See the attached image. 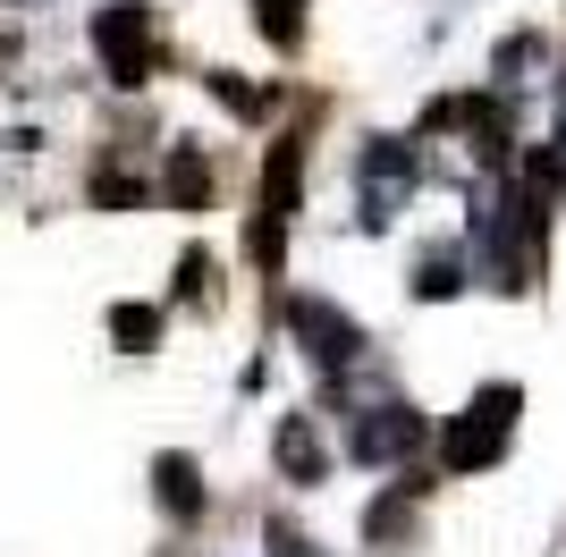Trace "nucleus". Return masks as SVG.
Returning <instances> with one entry per match:
<instances>
[{"mask_svg": "<svg viewBox=\"0 0 566 557\" xmlns=\"http://www.w3.org/2000/svg\"><path fill=\"white\" fill-rule=\"evenodd\" d=\"M516 406H524L516 380H491V389H473L465 422H457L449 440H440V464H449V473H473V464H491L499 448H507V422H516Z\"/></svg>", "mask_w": 566, "mask_h": 557, "instance_id": "f257e3e1", "label": "nucleus"}, {"mask_svg": "<svg viewBox=\"0 0 566 557\" xmlns=\"http://www.w3.org/2000/svg\"><path fill=\"white\" fill-rule=\"evenodd\" d=\"M94 51H102V69H111V85H144L153 60H161L153 9H144V0H111V9L94 18Z\"/></svg>", "mask_w": 566, "mask_h": 557, "instance_id": "f03ea898", "label": "nucleus"}, {"mask_svg": "<svg viewBox=\"0 0 566 557\" xmlns=\"http://www.w3.org/2000/svg\"><path fill=\"white\" fill-rule=\"evenodd\" d=\"M287 329L305 338V355H313L322 371H338V364H355V355H364V329H355L338 304H322V296H296V304H287Z\"/></svg>", "mask_w": 566, "mask_h": 557, "instance_id": "7ed1b4c3", "label": "nucleus"}, {"mask_svg": "<svg viewBox=\"0 0 566 557\" xmlns=\"http://www.w3.org/2000/svg\"><path fill=\"white\" fill-rule=\"evenodd\" d=\"M406 448H423V414H415V406H373V414L347 422L355 464H389V456H406Z\"/></svg>", "mask_w": 566, "mask_h": 557, "instance_id": "20e7f679", "label": "nucleus"}, {"mask_svg": "<svg viewBox=\"0 0 566 557\" xmlns=\"http://www.w3.org/2000/svg\"><path fill=\"white\" fill-rule=\"evenodd\" d=\"M161 195H169L178 211H203V203H212V161H203L195 144H178V153H169V169H161Z\"/></svg>", "mask_w": 566, "mask_h": 557, "instance_id": "39448f33", "label": "nucleus"}, {"mask_svg": "<svg viewBox=\"0 0 566 557\" xmlns=\"http://www.w3.org/2000/svg\"><path fill=\"white\" fill-rule=\"evenodd\" d=\"M153 490H161V507L178 515V524L203 515V473H195V456H161L153 464Z\"/></svg>", "mask_w": 566, "mask_h": 557, "instance_id": "423d86ee", "label": "nucleus"}, {"mask_svg": "<svg viewBox=\"0 0 566 557\" xmlns=\"http://www.w3.org/2000/svg\"><path fill=\"white\" fill-rule=\"evenodd\" d=\"M280 464L296 473V482H322V473H331V456H322V440H313V422H305V414H287V422H280Z\"/></svg>", "mask_w": 566, "mask_h": 557, "instance_id": "0eeeda50", "label": "nucleus"}, {"mask_svg": "<svg viewBox=\"0 0 566 557\" xmlns=\"http://www.w3.org/2000/svg\"><path fill=\"white\" fill-rule=\"evenodd\" d=\"M406 498H415V490L398 482V498H373V507H364V533H373V549H406V540H415V515H406Z\"/></svg>", "mask_w": 566, "mask_h": 557, "instance_id": "6e6552de", "label": "nucleus"}, {"mask_svg": "<svg viewBox=\"0 0 566 557\" xmlns=\"http://www.w3.org/2000/svg\"><path fill=\"white\" fill-rule=\"evenodd\" d=\"M111 338L127 355H153L161 347V313H153V304H111Z\"/></svg>", "mask_w": 566, "mask_h": 557, "instance_id": "1a4fd4ad", "label": "nucleus"}, {"mask_svg": "<svg viewBox=\"0 0 566 557\" xmlns=\"http://www.w3.org/2000/svg\"><path fill=\"white\" fill-rule=\"evenodd\" d=\"M254 25L280 51H296V43H305V0H254Z\"/></svg>", "mask_w": 566, "mask_h": 557, "instance_id": "9d476101", "label": "nucleus"}, {"mask_svg": "<svg viewBox=\"0 0 566 557\" xmlns=\"http://www.w3.org/2000/svg\"><path fill=\"white\" fill-rule=\"evenodd\" d=\"M94 203H111V211L144 203V178H127V169H102V178H94Z\"/></svg>", "mask_w": 566, "mask_h": 557, "instance_id": "9b49d317", "label": "nucleus"}, {"mask_svg": "<svg viewBox=\"0 0 566 557\" xmlns=\"http://www.w3.org/2000/svg\"><path fill=\"white\" fill-rule=\"evenodd\" d=\"M465 278H457V262L440 254V262H415V296H457Z\"/></svg>", "mask_w": 566, "mask_h": 557, "instance_id": "f8f14e48", "label": "nucleus"}, {"mask_svg": "<svg viewBox=\"0 0 566 557\" xmlns=\"http://www.w3.org/2000/svg\"><path fill=\"white\" fill-rule=\"evenodd\" d=\"M178 296H212V254H187V262H178Z\"/></svg>", "mask_w": 566, "mask_h": 557, "instance_id": "ddd939ff", "label": "nucleus"}]
</instances>
